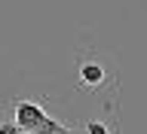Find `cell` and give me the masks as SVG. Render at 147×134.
<instances>
[{
  "label": "cell",
  "instance_id": "obj_1",
  "mask_svg": "<svg viewBox=\"0 0 147 134\" xmlns=\"http://www.w3.org/2000/svg\"><path fill=\"white\" fill-rule=\"evenodd\" d=\"M16 116H12V122H16L22 131H40V125H43L46 119V113H43V107H37V104H31V101H18L16 104V110H12Z\"/></svg>",
  "mask_w": 147,
  "mask_h": 134
},
{
  "label": "cell",
  "instance_id": "obj_4",
  "mask_svg": "<svg viewBox=\"0 0 147 134\" xmlns=\"http://www.w3.org/2000/svg\"><path fill=\"white\" fill-rule=\"evenodd\" d=\"M86 134H110V131H107V125H104V122L92 119V122H86Z\"/></svg>",
  "mask_w": 147,
  "mask_h": 134
},
{
  "label": "cell",
  "instance_id": "obj_3",
  "mask_svg": "<svg viewBox=\"0 0 147 134\" xmlns=\"http://www.w3.org/2000/svg\"><path fill=\"white\" fill-rule=\"evenodd\" d=\"M37 134H74V131H71V128H64L61 122H55V119H46Z\"/></svg>",
  "mask_w": 147,
  "mask_h": 134
},
{
  "label": "cell",
  "instance_id": "obj_2",
  "mask_svg": "<svg viewBox=\"0 0 147 134\" xmlns=\"http://www.w3.org/2000/svg\"><path fill=\"white\" fill-rule=\"evenodd\" d=\"M80 82L89 85V89L101 85V82H104V67H101L98 61H83L80 64Z\"/></svg>",
  "mask_w": 147,
  "mask_h": 134
}]
</instances>
